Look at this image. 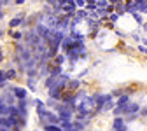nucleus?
<instances>
[{
	"label": "nucleus",
	"mask_w": 147,
	"mask_h": 131,
	"mask_svg": "<svg viewBox=\"0 0 147 131\" xmlns=\"http://www.w3.org/2000/svg\"><path fill=\"white\" fill-rule=\"evenodd\" d=\"M12 89V95L16 96V100H21V98H26V89L25 87H11Z\"/></svg>",
	"instance_id": "nucleus-5"
},
{
	"label": "nucleus",
	"mask_w": 147,
	"mask_h": 131,
	"mask_svg": "<svg viewBox=\"0 0 147 131\" xmlns=\"http://www.w3.org/2000/svg\"><path fill=\"white\" fill-rule=\"evenodd\" d=\"M107 19H109L110 23H117V19H119V14H117V12H110V14L107 16Z\"/></svg>",
	"instance_id": "nucleus-13"
},
{
	"label": "nucleus",
	"mask_w": 147,
	"mask_h": 131,
	"mask_svg": "<svg viewBox=\"0 0 147 131\" xmlns=\"http://www.w3.org/2000/svg\"><path fill=\"white\" fill-rule=\"evenodd\" d=\"M0 82H5V73L0 72Z\"/></svg>",
	"instance_id": "nucleus-22"
},
{
	"label": "nucleus",
	"mask_w": 147,
	"mask_h": 131,
	"mask_svg": "<svg viewBox=\"0 0 147 131\" xmlns=\"http://www.w3.org/2000/svg\"><path fill=\"white\" fill-rule=\"evenodd\" d=\"M96 2H98V0H96Z\"/></svg>",
	"instance_id": "nucleus-32"
},
{
	"label": "nucleus",
	"mask_w": 147,
	"mask_h": 131,
	"mask_svg": "<svg viewBox=\"0 0 147 131\" xmlns=\"http://www.w3.org/2000/svg\"><path fill=\"white\" fill-rule=\"evenodd\" d=\"M67 86H68V89H72V91H74V89H77V87L81 86V82H79V79H76V81H68V82H67Z\"/></svg>",
	"instance_id": "nucleus-12"
},
{
	"label": "nucleus",
	"mask_w": 147,
	"mask_h": 131,
	"mask_svg": "<svg viewBox=\"0 0 147 131\" xmlns=\"http://www.w3.org/2000/svg\"><path fill=\"white\" fill-rule=\"evenodd\" d=\"M142 28H144V30L147 32V23H142Z\"/></svg>",
	"instance_id": "nucleus-27"
},
{
	"label": "nucleus",
	"mask_w": 147,
	"mask_h": 131,
	"mask_svg": "<svg viewBox=\"0 0 147 131\" xmlns=\"http://www.w3.org/2000/svg\"><path fill=\"white\" fill-rule=\"evenodd\" d=\"M67 60V56H65V52L63 54H56V56H54V63H56V65H63V61Z\"/></svg>",
	"instance_id": "nucleus-11"
},
{
	"label": "nucleus",
	"mask_w": 147,
	"mask_h": 131,
	"mask_svg": "<svg viewBox=\"0 0 147 131\" xmlns=\"http://www.w3.org/2000/svg\"><path fill=\"white\" fill-rule=\"evenodd\" d=\"M138 51H140V52H147V49H145V46H138Z\"/></svg>",
	"instance_id": "nucleus-23"
},
{
	"label": "nucleus",
	"mask_w": 147,
	"mask_h": 131,
	"mask_svg": "<svg viewBox=\"0 0 147 131\" xmlns=\"http://www.w3.org/2000/svg\"><path fill=\"white\" fill-rule=\"evenodd\" d=\"M140 110V105L138 103H128L124 108H123V116H131V114H137Z\"/></svg>",
	"instance_id": "nucleus-3"
},
{
	"label": "nucleus",
	"mask_w": 147,
	"mask_h": 131,
	"mask_svg": "<svg viewBox=\"0 0 147 131\" xmlns=\"http://www.w3.org/2000/svg\"><path fill=\"white\" fill-rule=\"evenodd\" d=\"M128 103H130V96L126 95V93H123L121 96H117V101H116V105L117 107H121V108H124Z\"/></svg>",
	"instance_id": "nucleus-6"
},
{
	"label": "nucleus",
	"mask_w": 147,
	"mask_h": 131,
	"mask_svg": "<svg viewBox=\"0 0 147 131\" xmlns=\"http://www.w3.org/2000/svg\"><path fill=\"white\" fill-rule=\"evenodd\" d=\"M112 128H114V131H128V128H126V122H124V117H116L114 119V122H112Z\"/></svg>",
	"instance_id": "nucleus-2"
},
{
	"label": "nucleus",
	"mask_w": 147,
	"mask_h": 131,
	"mask_svg": "<svg viewBox=\"0 0 147 131\" xmlns=\"http://www.w3.org/2000/svg\"><path fill=\"white\" fill-rule=\"evenodd\" d=\"M107 2H109V4H112V5H114V4H117V2H119V0H107Z\"/></svg>",
	"instance_id": "nucleus-26"
},
{
	"label": "nucleus",
	"mask_w": 147,
	"mask_h": 131,
	"mask_svg": "<svg viewBox=\"0 0 147 131\" xmlns=\"http://www.w3.org/2000/svg\"><path fill=\"white\" fill-rule=\"evenodd\" d=\"M140 116H147V107H145V108H142V110H140Z\"/></svg>",
	"instance_id": "nucleus-24"
},
{
	"label": "nucleus",
	"mask_w": 147,
	"mask_h": 131,
	"mask_svg": "<svg viewBox=\"0 0 147 131\" xmlns=\"http://www.w3.org/2000/svg\"><path fill=\"white\" fill-rule=\"evenodd\" d=\"M74 2H76L77 9H84V5H86V0H74Z\"/></svg>",
	"instance_id": "nucleus-18"
},
{
	"label": "nucleus",
	"mask_w": 147,
	"mask_h": 131,
	"mask_svg": "<svg viewBox=\"0 0 147 131\" xmlns=\"http://www.w3.org/2000/svg\"><path fill=\"white\" fill-rule=\"evenodd\" d=\"M2 35H4V33H2V30H0V37H2Z\"/></svg>",
	"instance_id": "nucleus-31"
},
{
	"label": "nucleus",
	"mask_w": 147,
	"mask_h": 131,
	"mask_svg": "<svg viewBox=\"0 0 147 131\" xmlns=\"http://www.w3.org/2000/svg\"><path fill=\"white\" fill-rule=\"evenodd\" d=\"M47 4H53V0H47Z\"/></svg>",
	"instance_id": "nucleus-30"
},
{
	"label": "nucleus",
	"mask_w": 147,
	"mask_h": 131,
	"mask_svg": "<svg viewBox=\"0 0 147 131\" xmlns=\"http://www.w3.org/2000/svg\"><path fill=\"white\" fill-rule=\"evenodd\" d=\"M144 44H145V46H147V39H144Z\"/></svg>",
	"instance_id": "nucleus-29"
},
{
	"label": "nucleus",
	"mask_w": 147,
	"mask_h": 131,
	"mask_svg": "<svg viewBox=\"0 0 147 131\" xmlns=\"http://www.w3.org/2000/svg\"><path fill=\"white\" fill-rule=\"evenodd\" d=\"M116 107V103L112 101V100H110V101H107V103H103V107H102V110H112Z\"/></svg>",
	"instance_id": "nucleus-16"
},
{
	"label": "nucleus",
	"mask_w": 147,
	"mask_h": 131,
	"mask_svg": "<svg viewBox=\"0 0 147 131\" xmlns=\"http://www.w3.org/2000/svg\"><path fill=\"white\" fill-rule=\"evenodd\" d=\"M4 73H5V81H12V79L16 77V70H14V68H11V70H5Z\"/></svg>",
	"instance_id": "nucleus-10"
},
{
	"label": "nucleus",
	"mask_w": 147,
	"mask_h": 131,
	"mask_svg": "<svg viewBox=\"0 0 147 131\" xmlns=\"http://www.w3.org/2000/svg\"><path fill=\"white\" fill-rule=\"evenodd\" d=\"M44 131H63L58 124H44Z\"/></svg>",
	"instance_id": "nucleus-9"
},
{
	"label": "nucleus",
	"mask_w": 147,
	"mask_h": 131,
	"mask_svg": "<svg viewBox=\"0 0 147 131\" xmlns=\"http://www.w3.org/2000/svg\"><path fill=\"white\" fill-rule=\"evenodd\" d=\"M131 16H133V19H135V21H137L138 25H142V23H144V16H142V14H140L138 11H137V12H133Z\"/></svg>",
	"instance_id": "nucleus-14"
},
{
	"label": "nucleus",
	"mask_w": 147,
	"mask_h": 131,
	"mask_svg": "<svg viewBox=\"0 0 147 131\" xmlns=\"http://www.w3.org/2000/svg\"><path fill=\"white\" fill-rule=\"evenodd\" d=\"M114 11H116L119 16H123V14H124V0H119L117 4H114Z\"/></svg>",
	"instance_id": "nucleus-8"
},
{
	"label": "nucleus",
	"mask_w": 147,
	"mask_h": 131,
	"mask_svg": "<svg viewBox=\"0 0 147 131\" xmlns=\"http://www.w3.org/2000/svg\"><path fill=\"white\" fill-rule=\"evenodd\" d=\"M0 61H4V52H2V46H0Z\"/></svg>",
	"instance_id": "nucleus-25"
},
{
	"label": "nucleus",
	"mask_w": 147,
	"mask_h": 131,
	"mask_svg": "<svg viewBox=\"0 0 147 131\" xmlns=\"http://www.w3.org/2000/svg\"><path fill=\"white\" fill-rule=\"evenodd\" d=\"M11 35L14 37L16 40H23V37H25V35H23V32H16V30H12V32H11Z\"/></svg>",
	"instance_id": "nucleus-15"
},
{
	"label": "nucleus",
	"mask_w": 147,
	"mask_h": 131,
	"mask_svg": "<svg viewBox=\"0 0 147 131\" xmlns=\"http://www.w3.org/2000/svg\"><path fill=\"white\" fill-rule=\"evenodd\" d=\"M2 98H4V105H16V103H14L16 96L12 95V89H11V93H5V95H2Z\"/></svg>",
	"instance_id": "nucleus-7"
},
{
	"label": "nucleus",
	"mask_w": 147,
	"mask_h": 131,
	"mask_svg": "<svg viewBox=\"0 0 147 131\" xmlns=\"http://www.w3.org/2000/svg\"><path fill=\"white\" fill-rule=\"evenodd\" d=\"M33 105H35V108H37V110L46 108V103H44V101H40V100H35V101H33Z\"/></svg>",
	"instance_id": "nucleus-17"
},
{
	"label": "nucleus",
	"mask_w": 147,
	"mask_h": 131,
	"mask_svg": "<svg viewBox=\"0 0 147 131\" xmlns=\"http://www.w3.org/2000/svg\"><path fill=\"white\" fill-rule=\"evenodd\" d=\"M123 93H124L123 89H116V91H112V93H110V95H112V96H121Z\"/></svg>",
	"instance_id": "nucleus-20"
},
{
	"label": "nucleus",
	"mask_w": 147,
	"mask_h": 131,
	"mask_svg": "<svg viewBox=\"0 0 147 131\" xmlns=\"http://www.w3.org/2000/svg\"><path fill=\"white\" fill-rule=\"evenodd\" d=\"M63 89H65V87H60V86H53V87H49V98L61 100V98H63Z\"/></svg>",
	"instance_id": "nucleus-1"
},
{
	"label": "nucleus",
	"mask_w": 147,
	"mask_h": 131,
	"mask_svg": "<svg viewBox=\"0 0 147 131\" xmlns=\"http://www.w3.org/2000/svg\"><path fill=\"white\" fill-rule=\"evenodd\" d=\"M23 21H25V14L16 16V17H12V19L9 21V28H18L20 25H23Z\"/></svg>",
	"instance_id": "nucleus-4"
},
{
	"label": "nucleus",
	"mask_w": 147,
	"mask_h": 131,
	"mask_svg": "<svg viewBox=\"0 0 147 131\" xmlns=\"http://www.w3.org/2000/svg\"><path fill=\"white\" fill-rule=\"evenodd\" d=\"M28 87H30V91H35L33 87H35V77H30L28 79Z\"/></svg>",
	"instance_id": "nucleus-19"
},
{
	"label": "nucleus",
	"mask_w": 147,
	"mask_h": 131,
	"mask_svg": "<svg viewBox=\"0 0 147 131\" xmlns=\"http://www.w3.org/2000/svg\"><path fill=\"white\" fill-rule=\"evenodd\" d=\"M25 2H26V0H14V4H16V5H23Z\"/></svg>",
	"instance_id": "nucleus-21"
},
{
	"label": "nucleus",
	"mask_w": 147,
	"mask_h": 131,
	"mask_svg": "<svg viewBox=\"0 0 147 131\" xmlns=\"http://www.w3.org/2000/svg\"><path fill=\"white\" fill-rule=\"evenodd\" d=\"M0 105H4V98H2V95H0Z\"/></svg>",
	"instance_id": "nucleus-28"
}]
</instances>
